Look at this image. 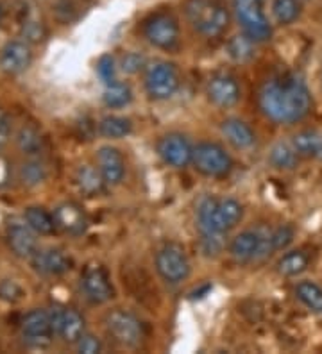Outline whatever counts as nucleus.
<instances>
[{"label": "nucleus", "mask_w": 322, "mask_h": 354, "mask_svg": "<svg viewBox=\"0 0 322 354\" xmlns=\"http://www.w3.org/2000/svg\"><path fill=\"white\" fill-rule=\"evenodd\" d=\"M271 233L262 234L260 231H244L229 245V252L236 261H251L271 254Z\"/></svg>", "instance_id": "nucleus-9"}, {"label": "nucleus", "mask_w": 322, "mask_h": 354, "mask_svg": "<svg viewBox=\"0 0 322 354\" xmlns=\"http://www.w3.org/2000/svg\"><path fill=\"white\" fill-rule=\"evenodd\" d=\"M296 297L312 313H322V286L314 281H301L296 286Z\"/></svg>", "instance_id": "nucleus-23"}, {"label": "nucleus", "mask_w": 322, "mask_h": 354, "mask_svg": "<svg viewBox=\"0 0 322 354\" xmlns=\"http://www.w3.org/2000/svg\"><path fill=\"white\" fill-rule=\"evenodd\" d=\"M100 349H102L100 342L97 340V338L90 337V335H82V337L78 340V351H79V353L95 354V353H100Z\"/></svg>", "instance_id": "nucleus-35"}, {"label": "nucleus", "mask_w": 322, "mask_h": 354, "mask_svg": "<svg viewBox=\"0 0 322 354\" xmlns=\"http://www.w3.org/2000/svg\"><path fill=\"white\" fill-rule=\"evenodd\" d=\"M0 20H2V9H0Z\"/></svg>", "instance_id": "nucleus-39"}, {"label": "nucleus", "mask_w": 322, "mask_h": 354, "mask_svg": "<svg viewBox=\"0 0 322 354\" xmlns=\"http://www.w3.org/2000/svg\"><path fill=\"white\" fill-rule=\"evenodd\" d=\"M260 108L267 118L278 124H296L312 109V93L296 74H281L269 79L260 90Z\"/></svg>", "instance_id": "nucleus-1"}, {"label": "nucleus", "mask_w": 322, "mask_h": 354, "mask_svg": "<svg viewBox=\"0 0 322 354\" xmlns=\"http://www.w3.org/2000/svg\"><path fill=\"white\" fill-rule=\"evenodd\" d=\"M21 333H24V338L33 346L48 344L51 337L54 335L51 313L45 310H33L30 313H27L21 322Z\"/></svg>", "instance_id": "nucleus-12"}, {"label": "nucleus", "mask_w": 322, "mask_h": 354, "mask_svg": "<svg viewBox=\"0 0 322 354\" xmlns=\"http://www.w3.org/2000/svg\"><path fill=\"white\" fill-rule=\"evenodd\" d=\"M131 99H133V91L125 82H111L104 91V102L107 108H124L131 102Z\"/></svg>", "instance_id": "nucleus-27"}, {"label": "nucleus", "mask_w": 322, "mask_h": 354, "mask_svg": "<svg viewBox=\"0 0 322 354\" xmlns=\"http://www.w3.org/2000/svg\"><path fill=\"white\" fill-rule=\"evenodd\" d=\"M222 133L228 138V142L236 149H249L254 140H256L254 131L245 122L236 120V118H229V120L224 122Z\"/></svg>", "instance_id": "nucleus-22"}, {"label": "nucleus", "mask_w": 322, "mask_h": 354, "mask_svg": "<svg viewBox=\"0 0 322 354\" xmlns=\"http://www.w3.org/2000/svg\"><path fill=\"white\" fill-rule=\"evenodd\" d=\"M272 11L281 26H290L299 18L301 4L299 0H274Z\"/></svg>", "instance_id": "nucleus-30"}, {"label": "nucleus", "mask_w": 322, "mask_h": 354, "mask_svg": "<svg viewBox=\"0 0 322 354\" xmlns=\"http://www.w3.org/2000/svg\"><path fill=\"white\" fill-rule=\"evenodd\" d=\"M9 136V122L8 117H6L4 113L0 111V145L8 140Z\"/></svg>", "instance_id": "nucleus-38"}, {"label": "nucleus", "mask_w": 322, "mask_h": 354, "mask_svg": "<svg viewBox=\"0 0 322 354\" xmlns=\"http://www.w3.org/2000/svg\"><path fill=\"white\" fill-rule=\"evenodd\" d=\"M208 97L220 108H231L240 100V86L231 75L219 74L208 82Z\"/></svg>", "instance_id": "nucleus-15"}, {"label": "nucleus", "mask_w": 322, "mask_h": 354, "mask_svg": "<svg viewBox=\"0 0 322 354\" xmlns=\"http://www.w3.org/2000/svg\"><path fill=\"white\" fill-rule=\"evenodd\" d=\"M78 185L82 194L93 197V195L102 194L106 181L100 170H95L93 167H81L78 170Z\"/></svg>", "instance_id": "nucleus-25"}, {"label": "nucleus", "mask_w": 322, "mask_h": 354, "mask_svg": "<svg viewBox=\"0 0 322 354\" xmlns=\"http://www.w3.org/2000/svg\"><path fill=\"white\" fill-rule=\"evenodd\" d=\"M158 154L170 167L185 169L193 160V147L183 134H167L159 140Z\"/></svg>", "instance_id": "nucleus-11"}, {"label": "nucleus", "mask_w": 322, "mask_h": 354, "mask_svg": "<svg viewBox=\"0 0 322 354\" xmlns=\"http://www.w3.org/2000/svg\"><path fill=\"white\" fill-rule=\"evenodd\" d=\"M106 329L109 337L124 347H136L143 340L142 322L129 311H111L106 317Z\"/></svg>", "instance_id": "nucleus-6"}, {"label": "nucleus", "mask_w": 322, "mask_h": 354, "mask_svg": "<svg viewBox=\"0 0 322 354\" xmlns=\"http://www.w3.org/2000/svg\"><path fill=\"white\" fill-rule=\"evenodd\" d=\"M51 313L52 328L54 333H57L64 342H78L79 338L84 335V319L79 315L75 310H60V308H54Z\"/></svg>", "instance_id": "nucleus-13"}, {"label": "nucleus", "mask_w": 322, "mask_h": 354, "mask_svg": "<svg viewBox=\"0 0 322 354\" xmlns=\"http://www.w3.org/2000/svg\"><path fill=\"white\" fill-rule=\"evenodd\" d=\"M253 39L249 36H235V38L229 41L228 50L229 56L235 57L236 61H247L253 57Z\"/></svg>", "instance_id": "nucleus-31"}, {"label": "nucleus", "mask_w": 322, "mask_h": 354, "mask_svg": "<svg viewBox=\"0 0 322 354\" xmlns=\"http://www.w3.org/2000/svg\"><path fill=\"white\" fill-rule=\"evenodd\" d=\"M233 8L245 36H249L254 44L271 39L272 27L263 13L262 0H233Z\"/></svg>", "instance_id": "nucleus-4"}, {"label": "nucleus", "mask_w": 322, "mask_h": 354, "mask_svg": "<svg viewBox=\"0 0 322 354\" xmlns=\"http://www.w3.org/2000/svg\"><path fill=\"white\" fill-rule=\"evenodd\" d=\"M310 265V256L305 251H290L278 261V272L281 276L296 277L303 274Z\"/></svg>", "instance_id": "nucleus-24"}, {"label": "nucleus", "mask_w": 322, "mask_h": 354, "mask_svg": "<svg viewBox=\"0 0 322 354\" xmlns=\"http://www.w3.org/2000/svg\"><path fill=\"white\" fill-rule=\"evenodd\" d=\"M18 143H20L21 151L29 152V154H35L42 149V138L35 129H21L18 134Z\"/></svg>", "instance_id": "nucleus-32"}, {"label": "nucleus", "mask_w": 322, "mask_h": 354, "mask_svg": "<svg viewBox=\"0 0 322 354\" xmlns=\"http://www.w3.org/2000/svg\"><path fill=\"white\" fill-rule=\"evenodd\" d=\"M197 215L202 234H224L242 221L244 209L235 199L208 197L199 206Z\"/></svg>", "instance_id": "nucleus-2"}, {"label": "nucleus", "mask_w": 322, "mask_h": 354, "mask_svg": "<svg viewBox=\"0 0 322 354\" xmlns=\"http://www.w3.org/2000/svg\"><path fill=\"white\" fill-rule=\"evenodd\" d=\"M30 48L24 41H9L0 52V66L8 74H20L30 65Z\"/></svg>", "instance_id": "nucleus-17"}, {"label": "nucleus", "mask_w": 322, "mask_h": 354, "mask_svg": "<svg viewBox=\"0 0 322 354\" xmlns=\"http://www.w3.org/2000/svg\"><path fill=\"white\" fill-rule=\"evenodd\" d=\"M54 221H56L57 227L73 236L82 234L88 227V218H86L84 212L73 203H64L57 206L54 212Z\"/></svg>", "instance_id": "nucleus-16"}, {"label": "nucleus", "mask_w": 322, "mask_h": 354, "mask_svg": "<svg viewBox=\"0 0 322 354\" xmlns=\"http://www.w3.org/2000/svg\"><path fill=\"white\" fill-rule=\"evenodd\" d=\"M99 131L106 138H124L133 131V124L129 118L124 117H106L100 120Z\"/></svg>", "instance_id": "nucleus-29"}, {"label": "nucleus", "mask_w": 322, "mask_h": 354, "mask_svg": "<svg viewBox=\"0 0 322 354\" xmlns=\"http://www.w3.org/2000/svg\"><path fill=\"white\" fill-rule=\"evenodd\" d=\"M292 145L303 158L322 161V133L319 131H301L292 138Z\"/></svg>", "instance_id": "nucleus-21"}, {"label": "nucleus", "mask_w": 322, "mask_h": 354, "mask_svg": "<svg viewBox=\"0 0 322 354\" xmlns=\"http://www.w3.org/2000/svg\"><path fill=\"white\" fill-rule=\"evenodd\" d=\"M145 88L152 99H170L179 88V75L176 68L168 63H154L147 68Z\"/></svg>", "instance_id": "nucleus-8"}, {"label": "nucleus", "mask_w": 322, "mask_h": 354, "mask_svg": "<svg viewBox=\"0 0 322 354\" xmlns=\"http://www.w3.org/2000/svg\"><path fill=\"white\" fill-rule=\"evenodd\" d=\"M99 170L106 185H118L125 176V163L122 154L113 147H102L97 154Z\"/></svg>", "instance_id": "nucleus-19"}, {"label": "nucleus", "mask_w": 322, "mask_h": 354, "mask_svg": "<svg viewBox=\"0 0 322 354\" xmlns=\"http://www.w3.org/2000/svg\"><path fill=\"white\" fill-rule=\"evenodd\" d=\"M24 218L30 225V229L39 234H51L57 227L56 221H54V215L45 212L43 207H29L26 215H24Z\"/></svg>", "instance_id": "nucleus-26"}, {"label": "nucleus", "mask_w": 322, "mask_h": 354, "mask_svg": "<svg viewBox=\"0 0 322 354\" xmlns=\"http://www.w3.org/2000/svg\"><path fill=\"white\" fill-rule=\"evenodd\" d=\"M97 72H99L100 79H102L106 84L115 82V63H113V57L111 56L100 57L99 65H97Z\"/></svg>", "instance_id": "nucleus-34"}, {"label": "nucleus", "mask_w": 322, "mask_h": 354, "mask_svg": "<svg viewBox=\"0 0 322 354\" xmlns=\"http://www.w3.org/2000/svg\"><path fill=\"white\" fill-rule=\"evenodd\" d=\"M8 240L13 252L21 258H33L36 252V238L33 229L26 222H13L9 224Z\"/></svg>", "instance_id": "nucleus-18"}, {"label": "nucleus", "mask_w": 322, "mask_h": 354, "mask_svg": "<svg viewBox=\"0 0 322 354\" xmlns=\"http://www.w3.org/2000/svg\"><path fill=\"white\" fill-rule=\"evenodd\" d=\"M145 38L159 48H174L179 39V26L176 18L167 13L152 15L143 27Z\"/></svg>", "instance_id": "nucleus-10"}, {"label": "nucleus", "mask_w": 322, "mask_h": 354, "mask_svg": "<svg viewBox=\"0 0 322 354\" xmlns=\"http://www.w3.org/2000/svg\"><path fill=\"white\" fill-rule=\"evenodd\" d=\"M156 268L167 283L177 285L190 274V261L185 249L177 243H167L156 254Z\"/></svg>", "instance_id": "nucleus-5"}, {"label": "nucleus", "mask_w": 322, "mask_h": 354, "mask_svg": "<svg viewBox=\"0 0 322 354\" xmlns=\"http://www.w3.org/2000/svg\"><path fill=\"white\" fill-rule=\"evenodd\" d=\"M81 286L86 299L95 304H102L113 297L111 283L100 267L88 268L81 279Z\"/></svg>", "instance_id": "nucleus-14"}, {"label": "nucleus", "mask_w": 322, "mask_h": 354, "mask_svg": "<svg viewBox=\"0 0 322 354\" xmlns=\"http://www.w3.org/2000/svg\"><path fill=\"white\" fill-rule=\"evenodd\" d=\"M33 265L38 272L60 276L66 272L72 265L70 258L57 249H47V251H36L33 256Z\"/></svg>", "instance_id": "nucleus-20"}, {"label": "nucleus", "mask_w": 322, "mask_h": 354, "mask_svg": "<svg viewBox=\"0 0 322 354\" xmlns=\"http://www.w3.org/2000/svg\"><path fill=\"white\" fill-rule=\"evenodd\" d=\"M195 169L208 177H222L229 174L233 161L229 154L217 143H199L193 149V160Z\"/></svg>", "instance_id": "nucleus-7"}, {"label": "nucleus", "mask_w": 322, "mask_h": 354, "mask_svg": "<svg viewBox=\"0 0 322 354\" xmlns=\"http://www.w3.org/2000/svg\"><path fill=\"white\" fill-rule=\"evenodd\" d=\"M294 240V229L290 225H281V227L274 229L271 233V243L272 251H281L287 249Z\"/></svg>", "instance_id": "nucleus-33"}, {"label": "nucleus", "mask_w": 322, "mask_h": 354, "mask_svg": "<svg viewBox=\"0 0 322 354\" xmlns=\"http://www.w3.org/2000/svg\"><path fill=\"white\" fill-rule=\"evenodd\" d=\"M45 177V172H43V167L38 163H29L24 165V179L27 183H39Z\"/></svg>", "instance_id": "nucleus-36"}, {"label": "nucleus", "mask_w": 322, "mask_h": 354, "mask_svg": "<svg viewBox=\"0 0 322 354\" xmlns=\"http://www.w3.org/2000/svg\"><path fill=\"white\" fill-rule=\"evenodd\" d=\"M122 66H124L125 72H129V74H134V72H138V70L143 66V57L138 56V54H127V56L124 57V63H122Z\"/></svg>", "instance_id": "nucleus-37"}, {"label": "nucleus", "mask_w": 322, "mask_h": 354, "mask_svg": "<svg viewBox=\"0 0 322 354\" xmlns=\"http://www.w3.org/2000/svg\"><path fill=\"white\" fill-rule=\"evenodd\" d=\"M185 13L193 29L208 38H217L229 26L228 9L220 0H186Z\"/></svg>", "instance_id": "nucleus-3"}, {"label": "nucleus", "mask_w": 322, "mask_h": 354, "mask_svg": "<svg viewBox=\"0 0 322 354\" xmlns=\"http://www.w3.org/2000/svg\"><path fill=\"white\" fill-rule=\"evenodd\" d=\"M271 163L276 169L281 170H292L296 169L299 163V154L296 152L294 145H287V143H278L271 151Z\"/></svg>", "instance_id": "nucleus-28"}]
</instances>
